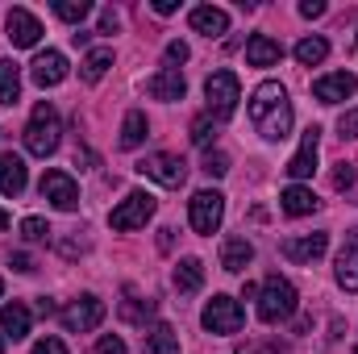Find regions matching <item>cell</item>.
<instances>
[{"mask_svg":"<svg viewBox=\"0 0 358 354\" xmlns=\"http://www.w3.org/2000/svg\"><path fill=\"white\" fill-rule=\"evenodd\" d=\"M300 17H325V0H300Z\"/></svg>","mask_w":358,"mask_h":354,"instance_id":"60d3db41","label":"cell"},{"mask_svg":"<svg viewBox=\"0 0 358 354\" xmlns=\"http://www.w3.org/2000/svg\"><path fill=\"white\" fill-rule=\"evenodd\" d=\"M155 208H159V204H155V196H150V192H129V196L108 213V225H113V229H121V234L142 229V225L155 217Z\"/></svg>","mask_w":358,"mask_h":354,"instance_id":"8992f818","label":"cell"},{"mask_svg":"<svg viewBox=\"0 0 358 354\" xmlns=\"http://www.w3.org/2000/svg\"><path fill=\"white\" fill-rule=\"evenodd\" d=\"M204 100H208V117L229 121L234 108H238V100H242L238 76H234V71H213V76L204 80Z\"/></svg>","mask_w":358,"mask_h":354,"instance_id":"277c9868","label":"cell"},{"mask_svg":"<svg viewBox=\"0 0 358 354\" xmlns=\"http://www.w3.org/2000/svg\"><path fill=\"white\" fill-rule=\"evenodd\" d=\"M0 351H4V338H0Z\"/></svg>","mask_w":358,"mask_h":354,"instance_id":"c3c4849f","label":"cell"},{"mask_svg":"<svg viewBox=\"0 0 358 354\" xmlns=\"http://www.w3.org/2000/svg\"><path fill=\"white\" fill-rule=\"evenodd\" d=\"M8 267L25 275V271H34V259H29V255H13V259H8Z\"/></svg>","mask_w":358,"mask_h":354,"instance_id":"7bdbcfd3","label":"cell"},{"mask_svg":"<svg viewBox=\"0 0 358 354\" xmlns=\"http://www.w3.org/2000/svg\"><path fill=\"white\" fill-rule=\"evenodd\" d=\"M21 100V67L13 59H0V104H17Z\"/></svg>","mask_w":358,"mask_h":354,"instance_id":"cb8c5ba5","label":"cell"},{"mask_svg":"<svg viewBox=\"0 0 358 354\" xmlns=\"http://www.w3.org/2000/svg\"><path fill=\"white\" fill-rule=\"evenodd\" d=\"M187 21H192V29L204 34V38H221V34H229V13L217 8V4H200V8H192Z\"/></svg>","mask_w":358,"mask_h":354,"instance_id":"2e32d148","label":"cell"},{"mask_svg":"<svg viewBox=\"0 0 358 354\" xmlns=\"http://www.w3.org/2000/svg\"><path fill=\"white\" fill-rule=\"evenodd\" d=\"M200 321H204L208 334H221V338H225V334H238V330H242L246 313H242V304H238L234 296H213V300L204 304Z\"/></svg>","mask_w":358,"mask_h":354,"instance_id":"52a82bcc","label":"cell"},{"mask_svg":"<svg viewBox=\"0 0 358 354\" xmlns=\"http://www.w3.org/2000/svg\"><path fill=\"white\" fill-rule=\"evenodd\" d=\"M283 59V46L275 42V38H267V34H255L250 42H246V63L250 67H275Z\"/></svg>","mask_w":358,"mask_h":354,"instance_id":"ffe728a7","label":"cell"},{"mask_svg":"<svg viewBox=\"0 0 358 354\" xmlns=\"http://www.w3.org/2000/svg\"><path fill=\"white\" fill-rule=\"evenodd\" d=\"M250 121H255V129L267 138V142H283L287 138V129H292V100H287V88L283 84H259V88L250 92Z\"/></svg>","mask_w":358,"mask_h":354,"instance_id":"6da1fadb","label":"cell"},{"mask_svg":"<svg viewBox=\"0 0 358 354\" xmlns=\"http://www.w3.org/2000/svg\"><path fill=\"white\" fill-rule=\"evenodd\" d=\"M104 321V300L100 296H92L84 292L80 300H71L67 309H63V325H67V334H88Z\"/></svg>","mask_w":358,"mask_h":354,"instance_id":"9c48e42d","label":"cell"},{"mask_svg":"<svg viewBox=\"0 0 358 354\" xmlns=\"http://www.w3.org/2000/svg\"><path fill=\"white\" fill-rule=\"evenodd\" d=\"M113 29H117V13L104 8V13H100V34H113Z\"/></svg>","mask_w":358,"mask_h":354,"instance_id":"b9f144b4","label":"cell"},{"mask_svg":"<svg viewBox=\"0 0 358 354\" xmlns=\"http://www.w3.org/2000/svg\"><path fill=\"white\" fill-rule=\"evenodd\" d=\"M296 304H300V296H296V288H292L283 275H267V279H263V288H259V317H263L267 325L287 321V317L296 313Z\"/></svg>","mask_w":358,"mask_h":354,"instance_id":"3957f363","label":"cell"},{"mask_svg":"<svg viewBox=\"0 0 358 354\" xmlns=\"http://www.w3.org/2000/svg\"><path fill=\"white\" fill-rule=\"evenodd\" d=\"M146 134H150V125H146V113H125V125H121V146L125 150H138L142 142H146Z\"/></svg>","mask_w":358,"mask_h":354,"instance_id":"4316f807","label":"cell"},{"mask_svg":"<svg viewBox=\"0 0 358 354\" xmlns=\"http://www.w3.org/2000/svg\"><path fill=\"white\" fill-rule=\"evenodd\" d=\"M134 171H138V176H146V179H155V183H163V187H179V183L187 179V163H183L179 155L159 150V155H146Z\"/></svg>","mask_w":358,"mask_h":354,"instance_id":"ba28073f","label":"cell"},{"mask_svg":"<svg viewBox=\"0 0 358 354\" xmlns=\"http://www.w3.org/2000/svg\"><path fill=\"white\" fill-rule=\"evenodd\" d=\"M225 171H229V155H225V150H208V155H204V176L221 179Z\"/></svg>","mask_w":358,"mask_h":354,"instance_id":"1f68e13d","label":"cell"},{"mask_svg":"<svg viewBox=\"0 0 358 354\" xmlns=\"http://www.w3.org/2000/svg\"><path fill=\"white\" fill-rule=\"evenodd\" d=\"M0 292H4V279H0Z\"/></svg>","mask_w":358,"mask_h":354,"instance_id":"7dc6e473","label":"cell"},{"mask_svg":"<svg viewBox=\"0 0 358 354\" xmlns=\"http://www.w3.org/2000/svg\"><path fill=\"white\" fill-rule=\"evenodd\" d=\"M46 234H50V225H46L42 217H25V221H21V238H25V242H42Z\"/></svg>","mask_w":358,"mask_h":354,"instance_id":"d6a6232c","label":"cell"},{"mask_svg":"<svg viewBox=\"0 0 358 354\" xmlns=\"http://www.w3.org/2000/svg\"><path fill=\"white\" fill-rule=\"evenodd\" d=\"M146 92L155 96V100H183V92H187V80H183V71L179 67H163L159 76H150L146 80Z\"/></svg>","mask_w":358,"mask_h":354,"instance_id":"e0dca14e","label":"cell"},{"mask_svg":"<svg viewBox=\"0 0 358 354\" xmlns=\"http://www.w3.org/2000/svg\"><path fill=\"white\" fill-rule=\"evenodd\" d=\"M338 283L346 292H358V229L350 234V242L338 250Z\"/></svg>","mask_w":358,"mask_h":354,"instance_id":"7402d4cb","label":"cell"},{"mask_svg":"<svg viewBox=\"0 0 358 354\" xmlns=\"http://www.w3.org/2000/svg\"><path fill=\"white\" fill-rule=\"evenodd\" d=\"M88 13H92L88 0H59V4H55V17H63V21H71V25H80Z\"/></svg>","mask_w":358,"mask_h":354,"instance_id":"4dcf8cb0","label":"cell"},{"mask_svg":"<svg viewBox=\"0 0 358 354\" xmlns=\"http://www.w3.org/2000/svg\"><path fill=\"white\" fill-rule=\"evenodd\" d=\"M238 354H292L287 346H279V342H242Z\"/></svg>","mask_w":358,"mask_h":354,"instance_id":"e575fe53","label":"cell"},{"mask_svg":"<svg viewBox=\"0 0 358 354\" xmlns=\"http://www.w3.org/2000/svg\"><path fill=\"white\" fill-rule=\"evenodd\" d=\"M171 279H176L179 292H200V283H204V263H200V259H179Z\"/></svg>","mask_w":358,"mask_h":354,"instance_id":"83f0119b","label":"cell"},{"mask_svg":"<svg viewBox=\"0 0 358 354\" xmlns=\"http://www.w3.org/2000/svg\"><path fill=\"white\" fill-rule=\"evenodd\" d=\"M4 29H8V42L13 46H38V38H42V21L29 13V8H8V21H4Z\"/></svg>","mask_w":358,"mask_h":354,"instance_id":"7c38bea8","label":"cell"},{"mask_svg":"<svg viewBox=\"0 0 358 354\" xmlns=\"http://www.w3.org/2000/svg\"><path fill=\"white\" fill-rule=\"evenodd\" d=\"M42 196H46L59 213L80 208V187H76V179L67 176V171H46V176H42Z\"/></svg>","mask_w":358,"mask_h":354,"instance_id":"30bf717a","label":"cell"},{"mask_svg":"<svg viewBox=\"0 0 358 354\" xmlns=\"http://www.w3.org/2000/svg\"><path fill=\"white\" fill-rule=\"evenodd\" d=\"M187 55H192V50H187V42H167V63H171V67H176V63H187Z\"/></svg>","mask_w":358,"mask_h":354,"instance_id":"74e56055","label":"cell"},{"mask_svg":"<svg viewBox=\"0 0 358 354\" xmlns=\"http://www.w3.org/2000/svg\"><path fill=\"white\" fill-rule=\"evenodd\" d=\"M150 313H155V300H138L134 292H125V304H121V317H125V321L142 325V321H146Z\"/></svg>","mask_w":358,"mask_h":354,"instance_id":"f546056e","label":"cell"},{"mask_svg":"<svg viewBox=\"0 0 358 354\" xmlns=\"http://www.w3.org/2000/svg\"><path fill=\"white\" fill-rule=\"evenodd\" d=\"M355 179H358V176H355V167H350V163H342V167L334 171V187H338V192H346Z\"/></svg>","mask_w":358,"mask_h":354,"instance_id":"f35d334b","label":"cell"},{"mask_svg":"<svg viewBox=\"0 0 358 354\" xmlns=\"http://www.w3.org/2000/svg\"><path fill=\"white\" fill-rule=\"evenodd\" d=\"M59 138H63V125H59V108L50 100L34 104L29 113V125H25V150L38 155V159H50L59 150Z\"/></svg>","mask_w":358,"mask_h":354,"instance_id":"7a4b0ae2","label":"cell"},{"mask_svg":"<svg viewBox=\"0 0 358 354\" xmlns=\"http://www.w3.org/2000/svg\"><path fill=\"white\" fill-rule=\"evenodd\" d=\"M358 92V80L350 71H329V76H321L317 84H313V96L321 100V104H342V100H350Z\"/></svg>","mask_w":358,"mask_h":354,"instance_id":"4fadbf2b","label":"cell"},{"mask_svg":"<svg viewBox=\"0 0 358 354\" xmlns=\"http://www.w3.org/2000/svg\"><path fill=\"white\" fill-rule=\"evenodd\" d=\"M338 134H342V138H358V108H346V113H342Z\"/></svg>","mask_w":358,"mask_h":354,"instance_id":"8d00e7d4","label":"cell"},{"mask_svg":"<svg viewBox=\"0 0 358 354\" xmlns=\"http://www.w3.org/2000/svg\"><path fill=\"white\" fill-rule=\"evenodd\" d=\"M279 208H283L287 217H308V213H317V208H321V200L313 196V187H304V183H292V187L279 196Z\"/></svg>","mask_w":358,"mask_h":354,"instance_id":"d6986e66","label":"cell"},{"mask_svg":"<svg viewBox=\"0 0 358 354\" xmlns=\"http://www.w3.org/2000/svg\"><path fill=\"white\" fill-rule=\"evenodd\" d=\"M325 250H329V234H300L283 242V259L292 263H317Z\"/></svg>","mask_w":358,"mask_h":354,"instance_id":"9a60e30c","label":"cell"},{"mask_svg":"<svg viewBox=\"0 0 358 354\" xmlns=\"http://www.w3.org/2000/svg\"><path fill=\"white\" fill-rule=\"evenodd\" d=\"M38 313H42V317H55L59 309H55V300H50V296H42V300H38Z\"/></svg>","mask_w":358,"mask_h":354,"instance_id":"f6af8a7d","label":"cell"},{"mask_svg":"<svg viewBox=\"0 0 358 354\" xmlns=\"http://www.w3.org/2000/svg\"><path fill=\"white\" fill-rule=\"evenodd\" d=\"M317 150H321V129L308 125L304 138H300V150L287 159V176L292 179H308L313 176V171H317Z\"/></svg>","mask_w":358,"mask_h":354,"instance_id":"8fae6325","label":"cell"},{"mask_svg":"<svg viewBox=\"0 0 358 354\" xmlns=\"http://www.w3.org/2000/svg\"><path fill=\"white\" fill-rule=\"evenodd\" d=\"M355 354H358V351H355Z\"/></svg>","mask_w":358,"mask_h":354,"instance_id":"681fc988","label":"cell"},{"mask_svg":"<svg viewBox=\"0 0 358 354\" xmlns=\"http://www.w3.org/2000/svg\"><path fill=\"white\" fill-rule=\"evenodd\" d=\"M0 229H8V213L4 208H0Z\"/></svg>","mask_w":358,"mask_h":354,"instance_id":"bcb514c9","label":"cell"},{"mask_svg":"<svg viewBox=\"0 0 358 354\" xmlns=\"http://www.w3.org/2000/svg\"><path fill=\"white\" fill-rule=\"evenodd\" d=\"M325 55H329L325 38H300L296 42V63L300 67H317V63H325Z\"/></svg>","mask_w":358,"mask_h":354,"instance_id":"f1b7e54d","label":"cell"},{"mask_svg":"<svg viewBox=\"0 0 358 354\" xmlns=\"http://www.w3.org/2000/svg\"><path fill=\"white\" fill-rule=\"evenodd\" d=\"M29 80H34L38 88H55V84H63V80H67V59H63L59 50H42V55L29 63Z\"/></svg>","mask_w":358,"mask_h":354,"instance_id":"5bb4252c","label":"cell"},{"mask_svg":"<svg viewBox=\"0 0 358 354\" xmlns=\"http://www.w3.org/2000/svg\"><path fill=\"white\" fill-rule=\"evenodd\" d=\"M34 354H67V346H63L59 338H42V342L34 346Z\"/></svg>","mask_w":358,"mask_h":354,"instance_id":"ab89813d","label":"cell"},{"mask_svg":"<svg viewBox=\"0 0 358 354\" xmlns=\"http://www.w3.org/2000/svg\"><path fill=\"white\" fill-rule=\"evenodd\" d=\"M108 67H113V50H108V46H100V50H88V55H84L80 76H84V84H100Z\"/></svg>","mask_w":358,"mask_h":354,"instance_id":"d4e9b609","label":"cell"},{"mask_svg":"<svg viewBox=\"0 0 358 354\" xmlns=\"http://www.w3.org/2000/svg\"><path fill=\"white\" fill-rule=\"evenodd\" d=\"M221 217H225V196H221V192L204 187V192H196V196L187 200V221H192L196 234L213 238V234L221 229Z\"/></svg>","mask_w":358,"mask_h":354,"instance_id":"5b68a950","label":"cell"},{"mask_svg":"<svg viewBox=\"0 0 358 354\" xmlns=\"http://www.w3.org/2000/svg\"><path fill=\"white\" fill-rule=\"evenodd\" d=\"M213 134H217V125H213L208 117H196V121H192V142H196V146H208Z\"/></svg>","mask_w":358,"mask_h":354,"instance_id":"836d02e7","label":"cell"},{"mask_svg":"<svg viewBox=\"0 0 358 354\" xmlns=\"http://www.w3.org/2000/svg\"><path fill=\"white\" fill-rule=\"evenodd\" d=\"M0 330H4V338H13V342H21V338L29 334V309H25L21 300H13V304H4V309H0Z\"/></svg>","mask_w":358,"mask_h":354,"instance_id":"603a6c76","label":"cell"},{"mask_svg":"<svg viewBox=\"0 0 358 354\" xmlns=\"http://www.w3.org/2000/svg\"><path fill=\"white\" fill-rule=\"evenodd\" d=\"M179 8V0H155V13H163V17H171Z\"/></svg>","mask_w":358,"mask_h":354,"instance_id":"ee69618b","label":"cell"},{"mask_svg":"<svg viewBox=\"0 0 358 354\" xmlns=\"http://www.w3.org/2000/svg\"><path fill=\"white\" fill-rule=\"evenodd\" d=\"M25 183H29V176H25V159L13 155V150H4V155H0V192L13 200V196L25 192Z\"/></svg>","mask_w":358,"mask_h":354,"instance_id":"ac0fdd59","label":"cell"},{"mask_svg":"<svg viewBox=\"0 0 358 354\" xmlns=\"http://www.w3.org/2000/svg\"><path fill=\"white\" fill-rule=\"evenodd\" d=\"M250 263H255V246H250L246 238H225V242H221V267H225V271L238 275V271H246Z\"/></svg>","mask_w":358,"mask_h":354,"instance_id":"44dd1931","label":"cell"},{"mask_svg":"<svg viewBox=\"0 0 358 354\" xmlns=\"http://www.w3.org/2000/svg\"><path fill=\"white\" fill-rule=\"evenodd\" d=\"M146 351L150 354H179V334L167 325V321L150 325V334H146Z\"/></svg>","mask_w":358,"mask_h":354,"instance_id":"484cf974","label":"cell"},{"mask_svg":"<svg viewBox=\"0 0 358 354\" xmlns=\"http://www.w3.org/2000/svg\"><path fill=\"white\" fill-rule=\"evenodd\" d=\"M92 354H125V342H121L117 334H104V338L92 346Z\"/></svg>","mask_w":358,"mask_h":354,"instance_id":"d590c367","label":"cell"}]
</instances>
